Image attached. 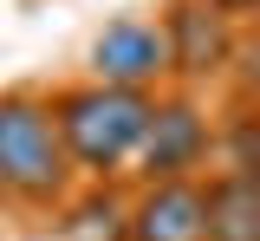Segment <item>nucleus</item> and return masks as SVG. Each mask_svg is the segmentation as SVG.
<instances>
[{
	"instance_id": "obj_6",
	"label": "nucleus",
	"mask_w": 260,
	"mask_h": 241,
	"mask_svg": "<svg viewBox=\"0 0 260 241\" xmlns=\"http://www.w3.org/2000/svg\"><path fill=\"white\" fill-rule=\"evenodd\" d=\"M156 26H162V39H169V72H182V78H208V72H221V59L234 52L228 13H215L208 0H169Z\"/></svg>"
},
{
	"instance_id": "obj_8",
	"label": "nucleus",
	"mask_w": 260,
	"mask_h": 241,
	"mask_svg": "<svg viewBox=\"0 0 260 241\" xmlns=\"http://www.w3.org/2000/svg\"><path fill=\"white\" fill-rule=\"evenodd\" d=\"M65 235L72 241H124V202L91 196V202L78 208V222H65Z\"/></svg>"
},
{
	"instance_id": "obj_4",
	"label": "nucleus",
	"mask_w": 260,
	"mask_h": 241,
	"mask_svg": "<svg viewBox=\"0 0 260 241\" xmlns=\"http://www.w3.org/2000/svg\"><path fill=\"white\" fill-rule=\"evenodd\" d=\"M91 78L130 85V92H156L169 78V39H162V26L143 20V13H117L91 39Z\"/></svg>"
},
{
	"instance_id": "obj_10",
	"label": "nucleus",
	"mask_w": 260,
	"mask_h": 241,
	"mask_svg": "<svg viewBox=\"0 0 260 241\" xmlns=\"http://www.w3.org/2000/svg\"><path fill=\"white\" fill-rule=\"evenodd\" d=\"M208 7H215V13H254L260 0H208Z\"/></svg>"
},
{
	"instance_id": "obj_7",
	"label": "nucleus",
	"mask_w": 260,
	"mask_h": 241,
	"mask_svg": "<svg viewBox=\"0 0 260 241\" xmlns=\"http://www.w3.org/2000/svg\"><path fill=\"white\" fill-rule=\"evenodd\" d=\"M208 241H260V170H221L202 183Z\"/></svg>"
},
{
	"instance_id": "obj_1",
	"label": "nucleus",
	"mask_w": 260,
	"mask_h": 241,
	"mask_svg": "<svg viewBox=\"0 0 260 241\" xmlns=\"http://www.w3.org/2000/svg\"><path fill=\"white\" fill-rule=\"evenodd\" d=\"M150 92H130V85H65L59 98H52V124H59V143L65 157H72V170L85 176H117L137 157V137H143V124H150Z\"/></svg>"
},
{
	"instance_id": "obj_11",
	"label": "nucleus",
	"mask_w": 260,
	"mask_h": 241,
	"mask_svg": "<svg viewBox=\"0 0 260 241\" xmlns=\"http://www.w3.org/2000/svg\"><path fill=\"white\" fill-rule=\"evenodd\" d=\"M247 92H254V98H260V46H254V52H247Z\"/></svg>"
},
{
	"instance_id": "obj_3",
	"label": "nucleus",
	"mask_w": 260,
	"mask_h": 241,
	"mask_svg": "<svg viewBox=\"0 0 260 241\" xmlns=\"http://www.w3.org/2000/svg\"><path fill=\"white\" fill-rule=\"evenodd\" d=\"M208 150H215L208 117H202L189 98H156L130 163L143 170V183H162V176H195L202 163H208Z\"/></svg>"
},
{
	"instance_id": "obj_9",
	"label": "nucleus",
	"mask_w": 260,
	"mask_h": 241,
	"mask_svg": "<svg viewBox=\"0 0 260 241\" xmlns=\"http://www.w3.org/2000/svg\"><path fill=\"white\" fill-rule=\"evenodd\" d=\"M228 170H260V117H241L228 137Z\"/></svg>"
},
{
	"instance_id": "obj_12",
	"label": "nucleus",
	"mask_w": 260,
	"mask_h": 241,
	"mask_svg": "<svg viewBox=\"0 0 260 241\" xmlns=\"http://www.w3.org/2000/svg\"><path fill=\"white\" fill-rule=\"evenodd\" d=\"M0 202H7V196H0Z\"/></svg>"
},
{
	"instance_id": "obj_5",
	"label": "nucleus",
	"mask_w": 260,
	"mask_h": 241,
	"mask_svg": "<svg viewBox=\"0 0 260 241\" xmlns=\"http://www.w3.org/2000/svg\"><path fill=\"white\" fill-rule=\"evenodd\" d=\"M124 241H208L202 183H195V176L143 183V196L124 208Z\"/></svg>"
},
{
	"instance_id": "obj_2",
	"label": "nucleus",
	"mask_w": 260,
	"mask_h": 241,
	"mask_svg": "<svg viewBox=\"0 0 260 241\" xmlns=\"http://www.w3.org/2000/svg\"><path fill=\"white\" fill-rule=\"evenodd\" d=\"M72 157L59 143L52 104L32 92L0 98V196L20 208H59L72 196Z\"/></svg>"
}]
</instances>
